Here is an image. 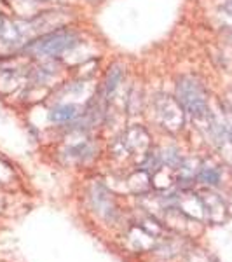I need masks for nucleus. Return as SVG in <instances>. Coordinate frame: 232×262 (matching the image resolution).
Segmentation results:
<instances>
[{
    "mask_svg": "<svg viewBox=\"0 0 232 262\" xmlns=\"http://www.w3.org/2000/svg\"><path fill=\"white\" fill-rule=\"evenodd\" d=\"M176 98L182 107L194 117H204L208 112V95L194 77H182L176 84Z\"/></svg>",
    "mask_w": 232,
    "mask_h": 262,
    "instance_id": "1",
    "label": "nucleus"
},
{
    "mask_svg": "<svg viewBox=\"0 0 232 262\" xmlns=\"http://www.w3.org/2000/svg\"><path fill=\"white\" fill-rule=\"evenodd\" d=\"M77 39L70 32H56V34H51L42 37L40 40L33 42L30 49L37 54H46V56H54V54H59L63 51L70 49L74 46Z\"/></svg>",
    "mask_w": 232,
    "mask_h": 262,
    "instance_id": "2",
    "label": "nucleus"
},
{
    "mask_svg": "<svg viewBox=\"0 0 232 262\" xmlns=\"http://www.w3.org/2000/svg\"><path fill=\"white\" fill-rule=\"evenodd\" d=\"M77 116V107L75 105H59V107L51 110V121L54 122H68Z\"/></svg>",
    "mask_w": 232,
    "mask_h": 262,
    "instance_id": "3",
    "label": "nucleus"
},
{
    "mask_svg": "<svg viewBox=\"0 0 232 262\" xmlns=\"http://www.w3.org/2000/svg\"><path fill=\"white\" fill-rule=\"evenodd\" d=\"M199 180L204 183H210V185H216L220 182V173L213 168H203L199 173Z\"/></svg>",
    "mask_w": 232,
    "mask_h": 262,
    "instance_id": "5",
    "label": "nucleus"
},
{
    "mask_svg": "<svg viewBox=\"0 0 232 262\" xmlns=\"http://www.w3.org/2000/svg\"><path fill=\"white\" fill-rule=\"evenodd\" d=\"M224 9H225V11H227L229 14H232V0H229L227 4L224 5Z\"/></svg>",
    "mask_w": 232,
    "mask_h": 262,
    "instance_id": "6",
    "label": "nucleus"
},
{
    "mask_svg": "<svg viewBox=\"0 0 232 262\" xmlns=\"http://www.w3.org/2000/svg\"><path fill=\"white\" fill-rule=\"evenodd\" d=\"M120 77H122V68H120V65H114L107 74V81H105V95L108 96L110 93L116 91Z\"/></svg>",
    "mask_w": 232,
    "mask_h": 262,
    "instance_id": "4",
    "label": "nucleus"
}]
</instances>
